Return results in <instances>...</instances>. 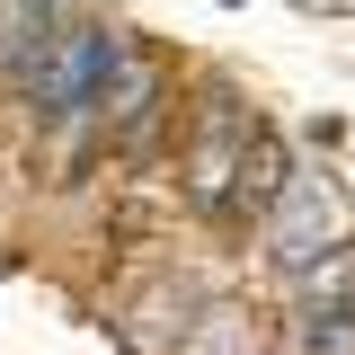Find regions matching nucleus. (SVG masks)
I'll return each instance as SVG.
<instances>
[{"instance_id":"obj_1","label":"nucleus","mask_w":355,"mask_h":355,"mask_svg":"<svg viewBox=\"0 0 355 355\" xmlns=\"http://www.w3.org/2000/svg\"><path fill=\"white\" fill-rule=\"evenodd\" d=\"M125 80V36L116 27H53V18H27L18 27V89L44 125H80L107 107V89Z\"/></svg>"},{"instance_id":"obj_2","label":"nucleus","mask_w":355,"mask_h":355,"mask_svg":"<svg viewBox=\"0 0 355 355\" xmlns=\"http://www.w3.org/2000/svg\"><path fill=\"white\" fill-rule=\"evenodd\" d=\"M275 266L284 275H302V266H329L347 249V205H338V187H320V178H293L284 196H275Z\"/></svg>"},{"instance_id":"obj_3","label":"nucleus","mask_w":355,"mask_h":355,"mask_svg":"<svg viewBox=\"0 0 355 355\" xmlns=\"http://www.w3.org/2000/svg\"><path fill=\"white\" fill-rule=\"evenodd\" d=\"M249 151H258V116H249L240 98H214L205 125H196V151H187V196L222 214L231 187H240V169H249Z\"/></svg>"}]
</instances>
